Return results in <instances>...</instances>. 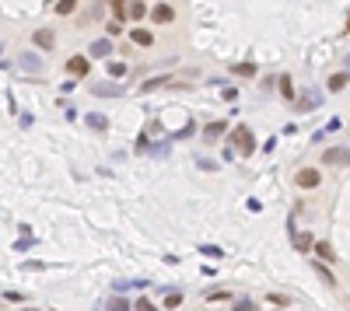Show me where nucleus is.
<instances>
[{"instance_id":"nucleus-1","label":"nucleus","mask_w":350,"mask_h":311,"mask_svg":"<svg viewBox=\"0 0 350 311\" xmlns=\"http://www.w3.org/2000/svg\"><path fill=\"white\" fill-rule=\"evenodd\" d=\"M231 140H235V147H238V154H242V157H249L252 151H256V137H252V130H249V126H238Z\"/></svg>"},{"instance_id":"nucleus-2","label":"nucleus","mask_w":350,"mask_h":311,"mask_svg":"<svg viewBox=\"0 0 350 311\" xmlns=\"http://www.w3.org/2000/svg\"><path fill=\"white\" fill-rule=\"evenodd\" d=\"M294 185H301V189H315V185H322L319 168H301V171L294 175Z\"/></svg>"},{"instance_id":"nucleus-3","label":"nucleus","mask_w":350,"mask_h":311,"mask_svg":"<svg viewBox=\"0 0 350 311\" xmlns=\"http://www.w3.org/2000/svg\"><path fill=\"white\" fill-rule=\"evenodd\" d=\"M151 18H154V25H172V21H175V11H172L168 4H158V7L151 11Z\"/></svg>"},{"instance_id":"nucleus-4","label":"nucleus","mask_w":350,"mask_h":311,"mask_svg":"<svg viewBox=\"0 0 350 311\" xmlns=\"http://www.w3.org/2000/svg\"><path fill=\"white\" fill-rule=\"evenodd\" d=\"M109 53H112V42H109V39H98V42L88 46V56H95V60H105Z\"/></svg>"},{"instance_id":"nucleus-5","label":"nucleus","mask_w":350,"mask_h":311,"mask_svg":"<svg viewBox=\"0 0 350 311\" xmlns=\"http://www.w3.org/2000/svg\"><path fill=\"white\" fill-rule=\"evenodd\" d=\"M322 161H326V164H350V151L347 147H333V151H326Z\"/></svg>"},{"instance_id":"nucleus-6","label":"nucleus","mask_w":350,"mask_h":311,"mask_svg":"<svg viewBox=\"0 0 350 311\" xmlns=\"http://www.w3.org/2000/svg\"><path fill=\"white\" fill-rule=\"evenodd\" d=\"M67 70L74 74V77H84V74H88V56H70Z\"/></svg>"},{"instance_id":"nucleus-7","label":"nucleus","mask_w":350,"mask_h":311,"mask_svg":"<svg viewBox=\"0 0 350 311\" xmlns=\"http://www.w3.org/2000/svg\"><path fill=\"white\" fill-rule=\"evenodd\" d=\"M130 42H133V46H154V35H151L147 28H133V32H130Z\"/></svg>"},{"instance_id":"nucleus-8","label":"nucleus","mask_w":350,"mask_h":311,"mask_svg":"<svg viewBox=\"0 0 350 311\" xmlns=\"http://www.w3.org/2000/svg\"><path fill=\"white\" fill-rule=\"evenodd\" d=\"M35 46H39V49H53V32H49V28H39V32H35Z\"/></svg>"},{"instance_id":"nucleus-9","label":"nucleus","mask_w":350,"mask_h":311,"mask_svg":"<svg viewBox=\"0 0 350 311\" xmlns=\"http://www.w3.org/2000/svg\"><path fill=\"white\" fill-rule=\"evenodd\" d=\"M126 11H130V18H133V21H140V18H147V7H144L140 0H130V4H126Z\"/></svg>"},{"instance_id":"nucleus-10","label":"nucleus","mask_w":350,"mask_h":311,"mask_svg":"<svg viewBox=\"0 0 350 311\" xmlns=\"http://www.w3.org/2000/svg\"><path fill=\"white\" fill-rule=\"evenodd\" d=\"M84 123H88L91 130H105V126H109V119H105V116H98V112H91V116H88Z\"/></svg>"},{"instance_id":"nucleus-11","label":"nucleus","mask_w":350,"mask_h":311,"mask_svg":"<svg viewBox=\"0 0 350 311\" xmlns=\"http://www.w3.org/2000/svg\"><path fill=\"white\" fill-rule=\"evenodd\" d=\"M105 311H130V301H126V297H109Z\"/></svg>"},{"instance_id":"nucleus-12","label":"nucleus","mask_w":350,"mask_h":311,"mask_svg":"<svg viewBox=\"0 0 350 311\" xmlns=\"http://www.w3.org/2000/svg\"><path fill=\"white\" fill-rule=\"evenodd\" d=\"M347 80H350V74H333V77H329V91H343Z\"/></svg>"},{"instance_id":"nucleus-13","label":"nucleus","mask_w":350,"mask_h":311,"mask_svg":"<svg viewBox=\"0 0 350 311\" xmlns=\"http://www.w3.org/2000/svg\"><path fill=\"white\" fill-rule=\"evenodd\" d=\"M280 94H284L287 101L294 98V84H291V77H287V74H280Z\"/></svg>"},{"instance_id":"nucleus-14","label":"nucleus","mask_w":350,"mask_h":311,"mask_svg":"<svg viewBox=\"0 0 350 311\" xmlns=\"http://www.w3.org/2000/svg\"><path fill=\"white\" fill-rule=\"evenodd\" d=\"M95 94H123V87H116V84H95Z\"/></svg>"},{"instance_id":"nucleus-15","label":"nucleus","mask_w":350,"mask_h":311,"mask_svg":"<svg viewBox=\"0 0 350 311\" xmlns=\"http://www.w3.org/2000/svg\"><path fill=\"white\" fill-rule=\"evenodd\" d=\"M294 248H298V252H308V248H312V238H308V234H294Z\"/></svg>"},{"instance_id":"nucleus-16","label":"nucleus","mask_w":350,"mask_h":311,"mask_svg":"<svg viewBox=\"0 0 350 311\" xmlns=\"http://www.w3.org/2000/svg\"><path fill=\"white\" fill-rule=\"evenodd\" d=\"M77 11V0H60L56 4V14H74Z\"/></svg>"},{"instance_id":"nucleus-17","label":"nucleus","mask_w":350,"mask_h":311,"mask_svg":"<svg viewBox=\"0 0 350 311\" xmlns=\"http://www.w3.org/2000/svg\"><path fill=\"white\" fill-rule=\"evenodd\" d=\"M235 74H238V77H256V67H252V63H238Z\"/></svg>"},{"instance_id":"nucleus-18","label":"nucleus","mask_w":350,"mask_h":311,"mask_svg":"<svg viewBox=\"0 0 350 311\" xmlns=\"http://www.w3.org/2000/svg\"><path fill=\"white\" fill-rule=\"evenodd\" d=\"M109 77H126V63H109Z\"/></svg>"},{"instance_id":"nucleus-19","label":"nucleus","mask_w":350,"mask_h":311,"mask_svg":"<svg viewBox=\"0 0 350 311\" xmlns=\"http://www.w3.org/2000/svg\"><path fill=\"white\" fill-rule=\"evenodd\" d=\"M221 133H224V123H210L207 126V140H217Z\"/></svg>"},{"instance_id":"nucleus-20","label":"nucleus","mask_w":350,"mask_h":311,"mask_svg":"<svg viewBox=\"0 0 350 311\" xmlns=\"http://www.w3.org/2000/svg\"><path fill=\"white\" fill-rule=\"evenodd\" d=\"M266 301H270L273 308H284V304H291V297H284V294H266Z\"/></svg>"},{"instance_id":"nucleus-21","label":"nucleus","mask_w":350,"mask_h":311,"mask_svg":"<svg viewBox=\"0 0 350 311\" xmlns=\"http://www.w3.org/2000/svg\"><path fill=\"white\" fill-rule=\"evenodd\" d=\"M179 304H182V294H179V290H172V294L165 297V308H179Z\"/></svg>"},{"instance_id":"nucleus-22","label":"nucleus","mask_w":350,"mask_h":311,"mask_svg":"<svg viewBox=\"0 0 350 311\" xmlns=\"http://www.w3.org/2000/svg\"><path fill=\"white\" fill-rule=\"evenodd\" d=\"M315 252H319V255H322V259H333V248H329V245H326V241H319V245H315Z\"/></svg>"},{"instance_id":"nucleus-23","label":"nucleus","mask_w":350,"mask_h":311,"mask_svg":"<svg viewBox=\"0 0 350 311\" xmlns=\"http://www.w3.org/2000/svg\"><path fill=\"white\" fill-rule=\"evenodd\" d=\"M4 301H11V304H21V301H25V294H18V290H7V294H4Z\"/></svg>"},{"instance_id":"nucleus-24","label":"nucleus","mask_w":350,"mask_h":311,"mask_svg":"<svg viewBox=\"0 0 350 311\" xmlns=\"http://www.w3.org/2000/svg\"><path fill=\"white\" fill-rule=\"evenodd\" d=\"M228 297H231L228 290H210L207 294V301H228Z\"/></svg>"},{"instance_id":"nucleus-25","label":"nucleus","mask_w":350,"mask_h":311,"mask_svg":"<svg viewBox=\"0 0 350 311\" xmlns=\"http://www.w3.org/2000/svg\"><path fill=\"white\" fill-rule=\"evenodd\" d=\"M32 245H35V241H32V238H21V241H14V248H18V252H28V248H32Z\"/></svg>"},{"instance_id":"nucleus-26","label":"nucleus","mask_w":350,"mask_h":311,"mask_svg":"<svg viewBox=\"0 0 350 311\" xmlns=\"http://www.w3.org/2000/svg\"><path fill=\"white\" fill-rule=\"evenodd\" d=\"M137 311H154V301H147V297H140V301H137Z\"/></svg>"},{"instance_id":"nucleus-27","label":"nucleus","mask_w":350,"mask_h":311,"mask_svg":"<svg viewBox=\"0 0 350 311\" xmlns=\"http://www.w3.org/2000/svg\"><path fill=\"white\" fill-rule=\"evenodd\" d=\"M235 311H256V304H252V301H238V304H235Z\"/></svg>"},{"instance_id":"nucleus-28","label":"nucleus","mask_w":350,"mask_h":311,"mask_svg":"<svg viewBox=\"0 0 350 311\" xmlns=\"http://www.w3.org/2000/svg\"><path fill=\"white\" fill-rule=\"evenodd\" d=\"M21 269H25V273H35V269H46V266H42V262H25Z\"/></svg>"},{"instance_id":"nucleus-29","label":"nucleus","mask_w":350,"mask_h":311,"mask_svg":"<svg viewBox=\"0 0 350 311\" xmlns=\"http://www.w3.org/2000/svg\"><path fill=\"white\" fill-rule=\"evenodd\" d=\"M25 311H39V308H25Z\"/></svg>"},{"instance_id":"nucleus-30","label":"nucleus","mask_w":350,"mask_h":311,"mask_svg":"<svg viewBox=\"0 0 350 311\" xmlns=\"http://www.w3.org/2000/svg\"><path fill=\"white\" fill-rule=\"evenodd\" d=\"M0 49H4V46H0Z\"/></svg>"}]
</instances>
